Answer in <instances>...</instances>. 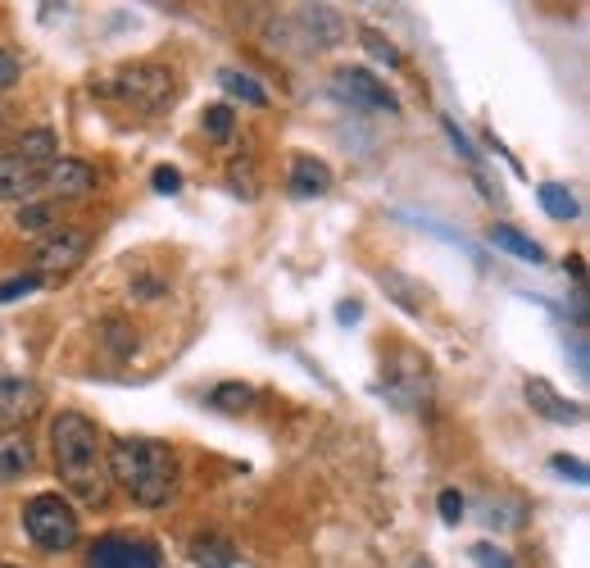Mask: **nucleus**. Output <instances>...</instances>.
Wrapping results in <instances>:
<instances>
[{
    "instance_id": "nucleus-12",
    "label": "nucleus",
    "mask_w": 590,
    "mask_h": 568,
    "mask_svg": "<svg viewBox=\"0 0 590 568\" xmlns=\"http://www.w3.org/2000/svg\"><path fill=\"white\" fill-rule=\"evenodd\" d=\"M37 183L42 173L33 164L19 160L14 151H0V200H27L37 192Z\"/></svg>"
},
{
    "instance_id": "nucleus-30",
    "label": "nucleus",
    "mask_w": 590,
    "mask_h": 568,
    "mask_svg": "<svg viewBox=\"0 0 590 568\" xmlns=\"http://www.w3.org/2000/svg\"><path fill=\"white\" fill-rule=\"evenodd\" d=\"M359 314H363V310H359V305H340V310H336V318H340V323H355V318H359Z\"/></svg>"
},
{
    "instance_id": "nucleus-6",
    "label": "nucleus",
    "mask_w": 590,
    "mask_h": 568,
    "mask_svg": "<svg viewBox=\"0 0 590 568\" xmlns=\"http://www.w3.org/2000/svg\"><path fill=\"white\" fill-rule=\"evenodd\" d=\"M86 246H91L86 232H78V228H50L42 242H37V251H33L37 278L42 274H69V268H78L82 255H86Z\"/></svg>"
},
{
    "instance_id": "nucleus-10",
    "label": "nucleus",
    "mask_w": 590,
    "mask_h": 568,
    "mask_svg": "<svg viewBox=\"0 0 590 568\" xmlns=\"http://www.w3.org/2000/svg\"><path fill=\"white\" fill-rule=\"evenodd\" d=\"M527 405H532L541 418H549V424H564V428H568V424H581V405L568 401V396H558L545 378L527 382Z\"/></svg>"
},
{
    "instance_id": "nucleus-19",
    "label": "nucleus",
    "mask_w": 590,
    "mask_h": 568,
    "mask_svg": "<svg viewBox=\"0 0 590 568\" xmlns=\"http://www.w3.org/2000/svg\"><path fill=\"white\" fill-rule=\"evenodd\" d=\"M536 200H541V209H545V215L549 219H558V223H568V219H577V196L564 187V183H541L536 187Z\"/></svg>"
},
{
    "instance_id": "nucleus-24",
    "label": "nucleus",
    "mask_w": 590,
    "mask_h": 568,
    "mask_svg": "<svg viewBox=\"0 0 590 568\" xmlns=\"http://www.w3.org/2000/svg\"><path fill=\"white\" fill-rule=\"evenodd\" d=\"M19 228H23V232L50 228V205H23V209H19Z\"/></svg>"
},
{
    "instance_id": "nucleus-29",
    "label": "nucleus",
    "mask_w": 590,
    "mask_h": 568,
    "mask_svg": "<svg viewBox=\"0 0 590 568\" xmlns=\"http://www.w3.org/2000/svg\"><path fill=\"white\" fill-rule=\"evenodd\" d=\"M437 510H441V519H446V523H459V519H463V496H459V491H441Z\"/></svg>"
},
{
    "instance_id": "nucleus-4",
    "label": "nucleus",
    "mask_w": 590,
    "mask_h": 568,
    "mask_svg": "<svg viewBox=\"0 0 590 568\" xmlns=\"http://www.w3.org/2000/svg\"><path fill=\"white\" fill-rule=\"evenodd\" d=\"M23 532L33 536L42 550H69L78 542V510L65 496L42 491L23 505Z\"/></svg>"
},
{
    "instance_id": "nucleus-23",
    "label": "nucleus",
    "mask_w": 590,
    "mask_h": 568,
    "mask_svg": "<svg viewBox=\"0 0 590 568\" xmlns=\"http://www.w3.org/2000/svg\"><path fill=\"white\" fill-rule=\"evenodd\" d=\"M473 564H477V568H513V559H509L500 546H490V542H477V546H473Z\"/></svg>"
},
{
    "instance_id": "nucleus-5",
    "label": "nucleus",
    "mask_w": 590,
    "mask_h": 568,
    "mask_svg": "<svg viewBox=\"0 0 590 568\" xmlns=\"http://www.w3.org/2000/svg\"><path fill=\"white\" fill-rule=\"evenodd\" d=\"M86 568H160V550H154V542H146V536L109 532L91 546Z\"/></svg>"
},
{
    "instance_id": "nucleus-16",
    "label": "nucleus",
    "mask_w": 590,
    "mask_h": 568,
    "mask_svg": "<svg viewBox=\"0 0 590 568\" xmlns=\"http://www.w3.org/2000/svg\"><path fill=\"white\" fill-rule=\"evenodd\" d=\"M186 555H192V564H200V568H232V564H236V546L228 542V536H219V532L192 536Z\"/></svg>"
},
{
    "instance_id": "nucleus-26",
    "label": "nucleus",
    "mask_w": 590,
    "mask_h": 568,
    "mask_svg": "<svg viewBox=\"0 0 590 568\" xmlns=\"http://www.w3.org/2000/svg\"><path fill=\"white\" fill-rule=\"evenodd\" d=\"M150 183H154V192L177 196V192H182V173H177V169H169V164H160V169L150 173Z\"/></svg>"
},
{
    "instance_id": "nucleus-1",
    "label": "nucleus",
    "mask_w": 590,
    "mask_h": 568,
    "mask_svg": "<svg viewBox=\"0 0 590 568\" xmlns=\"http://www.w3.org/2000/svg\"><path fill=\"white\" fill-rule=\"evenodd\" d=\"M50 451H55V468L59 483H65L82 505H101L109 500V468H105V445L91 418L82 414H59L50 424Z\"/></svg>"
},
{
    "instance_id": "nucleus-31",
    "label": "nucleus",
    "mask_w": 590,
    "mask_h": 568,
    "mask_svg": "<svg viewBox=\"0 0 590 568\" xmlns=\"http://www.w3.org/2000/svg\"><path fill=\"white\" fill-rule=\"evenodd\" d=\"M0 568H10V564H0Z\"/></svg>"
},
{
    "instance_id": "nucleus-18",
    "label": "nucleus",
    "mask_w": 590,
    "mask_h": 568,
    "mask_svg": "<svg viewBox=\"0 0 590 568\" xmlns=\"http://www.w3.org/2000/svg\"><path fill=\"white\" fill-rule=\"evenodd\" d=\"M490 242L500 246V251H509V255H518V259H527V264H545V251L532 242V236H522L518 228H509V223H495L490 228Z\"/></svg>"
},
{
    "instance_id": "nucleus-22",
    "label": "nucleus",
    "mask_w": 590,
    "mask_h": 568,
    "mask_svg": "<svg viewBox=\"0 0 590 568\" xmlns=\"http://www.w3.org/2000/svg\"><path fill=\"white\" fill-rule=\"evenodd\" d=\"M359 37H363V46L372 50V59H386L391 69H400V50L378 33V27H359Z\"/></svg>"
},
{
    "instance_id": "nucleus-7",
    "label": "nucleus",
    "mask_w": 590,
    "mask_h": 568,
    "mask_svg": "<svg viewBox=\"0 0 590 568\" xmlns=\"http://www.w3.org/2000/svg\"><path fill=\"white\" fill-rule=\"evenodd\" d=\"M336 96L350 101L359 109H382V114H400V101L386 82H378L368 69H340L336 73Z\"/></svg>"
},
{
    "instance_id": "nucleus-17",
    "label": "nucleus",
    "mask_w": 590,
    "mask_h": 568,
    "mask_svg": "<svg viewBox=\"0 0 590 568\" xmlns=\"http://www.w3.org/2000/svg\"><path fill=\"white\" fill-rule=\"evenodd\" d=\"M255 401H259V392L251 382H219L209 392V405L223 414H245V409H255Z\"/></svg>"
},
{
    "instance_id": "nucleus-15",
    "label": "nucleus",
    "mask_w": 590,
    "mask_h": 568,
    "mask_svg": "<svg viewBox=\"0 0 590 568\" xmlns=\"http://www.w3.org/2000/svg\"><path fill=\"white\" fill-rule=\"evenodd\" d=\"M10 151H14L19 160H27L37 173H46V169L59 160V141H55V132H50V128H33V132H23V137L10 146Z\"/></svg>"
},
{
    "instance_id": "nucleus-27",
    "label": "nucleus",
    "mask_w": 590,
    "mask_h": 568,
    "mask_svg": "<svg viewBox=\"0 0 590 568\" xmlns=\"http://www.w3.org/2000/svg\"><path fill=\"white\" fill-rule=\"evenodd\" d=\"M549 468H554V473H564V477H572V483H577V487H586V483H590V473H586V464H581V460H568V455H554V460H549Z\"/></svg>"
},
{
    "instance_id": "nucleus-28",
    "label": "nucleus",
    "mask_w": 590,
    "mask_h": 568,
    "mask_svg": "<svg viewBox=\"0 0 590 568\" xmlns=\"http://www.w3.org/2000/svg\"><path fill=\"white\" fill-rule=\"evenodd\" d=\"M19 73H23V65H19V55H10V50H0V92H10V86L19 82Z\"/></svg>"
},
{
    "instance_id": "nucleus-21",
    "label": "nucleus",
    "mask_w": 590,
    "mask_h": 568,
    "mask_svg": "<svg viewBox=\"0 0 590 568\" xmlns=\"http://www.w3.org/2000/svg\"><path fill=\"white\" fill-rule=\"evenodd\" d=\"M200 124H205V132H209L213 141H228V137H232V128H236L232 105H209V109L200 114Z\"/></svg>"
},
{
    "instance_id": "nucleus-2",
    "label": "nucleus",
    "mask_w": 590,
    "mask_h": 568,
    "mask_svg": "<svg viewBox=\"0 0 590 568\" xmlns=\"http://www.w3.org/2000/svg\"><path fill=\"white\" fill-rule=\"evenodd\" d=\"M105 468L146 510H160V505H169L177 496V455L164 441H146V437L118 441V445H109Z\"/></svg>"
},
{
    "instance_id": "nucleus-20",
    "label": "nucleus",
    "mask_w": 590,
    "mask_h": 568,
    "mask_svg": "<svg viewBox=\"0 0 590 568\" xmlns=\"http://www.w3.org/2000/svg\"><path fill=\"white\" fill-rule=\"evenodd\" d=\"M219 82L228 86V92H232V96H241L245 105H255V109H264V105H268V92H264V86H259V82H255L251 73H236V69H223V73H219Z\"/></svg>"
},
{
    "instance_id": "nucleus-25",
    "label": "nucleus",
    "mask_w": 590,
    "mask_h": 568,
    "mask_svg": "<svg viewBox=\"0 0 590 568\" xmlns=\"http://www.w3.org/2000/svg\"><path fill=\"white\" fill-rule=\"evenodd\" d=\"M37 287H42V278H37V274H27V278H14V282H5V287H0V305L19 301V295H33Z\"/></svg>"
},
{
    "instance_id": "nucleus-8",
    "label": "nucleus",
    "mask_w": 590,
    "mask_h": 568,
    "mask_svg": "<svg viewBox=\"0 0 590 568\" xmlns=\"http://www.w3.org/2000/svg\"><path fill=\"white\" fill-rule=\"evenodd\" d=\"M37 192H46L50 200H82V196L96 192V169L82 164V160H65V155H59V160L42 173Z\"/></svg>"
},
{
    "instance_id": "nucleus-3",
    "label": "nucleus",
    "mask_w": 590,
    "mask_h": 568,
    "mask_svg": "<svg viewBox=\"0 0 590 568\" xmlns=\"http://www.w3.org/2000/svg\"><path fill=\"white\" fill-rule=\"evenodd\" d=\"M101 96L128 105L137 114H160L177 101V73L169 65H150V59H141V65H128L109 82H101Z\"/></svg>"
},
{
    "instance_id": "nucleus-11",
    "label": "nucleus",
    "mask_w": 590,
    "mask_h": 568,
    "mask_svg": "<svg viewBox=\"0 0 590 568\" xmlns=\"http://www.w3.org/2000/svg\"><path fill=\"white\" fill-rule=\"evenodd\" d=\"M37 451H33V437L23 428H0V483H10V477H23L33 468Z\"/></svg>"
},
{
    "instance_id": "nucleus-13",
    "label": "nucleus",
    "mask_w": 590,
    "mask_h": 568,
    "mask_svg": "<svg viewBox=\"0 0 590 568\" xmlns=\"http://www.w3.org/2000/svg\"><path fill=\"white\" fill-rule=\"evenodd\" d=\"M296 27H300L304 42L314 46V50H327V46L340 37V19H336V10H327V5H300V10H296Z\"/></svg>"
},
{
    "instance_id": "nucleus-9",
    "label": "nucleus",
    "mask_w": 590,
    "mask_h": 568,
    "mask_svg": "<svg viewBox=\"0 0 590 568\" xmlns=\"http://www.w3.org/2000/svg\"><path fill=\"white\" fill-rule=\"evenodd\" d=\"M37 409H42V386L33 378L0 369V418H5V424H23V418H33Z\"/></svg>"
},
{
    "instance_id": "nucleus-14",
    "label": "nucleus",
    "mask_w": 590,
    "mask_h": 568,
    "mask_svg": "<svg viewBox=\"0 0 590 568\" xmlns=\"http://www.w3.org/2000/svg\"><path fill=\"white\" fill-rule=\"evenodd\" d=\"M287 187L296 192V196H327L332 192V169L323 164V160H314V155H296L291 160V177H287Z\"/></svg>"
}]
</instances>
